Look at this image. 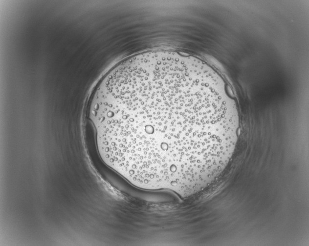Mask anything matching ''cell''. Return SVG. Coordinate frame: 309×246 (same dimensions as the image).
Segmentation results:
<instances>
[{
	"mask_svg": "<svg viewBox=\"0 0 309 246\" xmlns=\"http://www.w3.org/2000/svg\"><path fill=\"white\" fill-rule=\"evenodd\" d=\"M104 162L133 185L185 198L208 186L238 140L237 104L222 77L201 60L171 51L118 66L93 114Z\"/></svg>",
	"mask_w": 309,
	"mask_h": 246,
	"instance_id": "1",
	"label": "cell"
}]
</instances>
